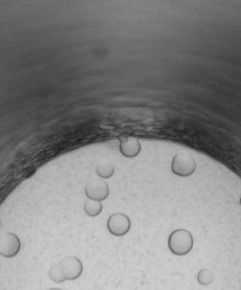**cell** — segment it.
<instances>
[{
  "label": "cell",
  "mask_w": 241,
  "mask_h": 290,
  "mask_svg": "<svg viewBox=\"0 0 241 290\" xmlns=\"http://www.w3.org/2000/svg\"><path fill=\"white\" fill-rule=\"evenodd\" d=\"M168 247L176 256H185L193 248V236L186 229L173 230L169 236Z\"/></svg>",
  "instance_id": "6da1fadb"
},
{
  "label": "cell",
  "mask_w": 241,
  "mask_h": 290,
  "mask_svg": "<svg viewBox=\"0 0 241 290\" xmlns=\"http://www.w3.org/2000/svg\"><path fill=\"white\" fill-rule=\"evenodd\" d=\"M196 162L193 155L186 152H179L175 154L171 163V171L178 176L186 177L195 172Z\"/></svg>",
  "instance_id": "7a4b0ae2"
},
{
  "label": "cell",
  "mask_w": 241,
  "mask_h": 290,
  "mask_svg": "<svg viewBox=\"0 0 241 290\" xmlns=\"http://www.w3.org/2000/svg\"><path fill=\"white\" fill-rule=\"evenodd\" d=\"M107 227H108V230L111 235L123 236L130 230L131 221L124 213H114L109 217Z\"/></svg>",
  "instance_id": "3957f363"
},
{
  "label": "cell",
  "mask_w": 241,
  "mask_h": 290,
  "mask_svg": "<svg viewBox=\"0 0 241 290\" xmlns=\"http://www.w3.org/2000/svg\"><path fill=\"white\" fill-rule=\"evenodd\" d=\"M21 250V241L14 233H6L0 238V256L15 257Z\"/></svg>",
  "instance_id": "277c9868"
},
{
  "label": "cell",
  "mask_w": 241,
  "mask_h": 290,
  "mask_svg": "<svg viewBox=\"0 0 241 290\" xmlns=\"http://www.w3.org/2000/svg\"><path fill=\"white\" fill-rule=\"evenodd\" d=\"M59 265L66 281L77 280L83 273V264L77 257H66L59 262Z\"/></svg>",
  "instance_id": "5b68a950"
},
{
  "label": "cell",
  "mask_w": 241,
  "mask_h": 290,
  "mask_svg": "<svg viewBox=\"0 0 241 290\" xmlns=\"http://www.w3.org/2000/svg\"><path fill=\"white\" fill-rule=\"evenodd\" d=\"M85 195L88 199L102 202L109 196V186L104 180H92L85 186Z\"/></svg>",
  "instance_id": "8992f818"
},
{
  "label": "cell",
  "mask_w": 241,
  "mask_h": 290,
  "mask_svg": "<svg viewBox=\"0 0 241 290\" xmlns=\"http://www.w3.org/2000/svg\"><path fill=\"white\" fill-rule=\"evenodd\" d=\"M119 151L124 157L135 158L141 151V145L139 141L135 137H127L122 140L119 144Z\"/></svg>",
  "instance_id": "52a82bcc"
},
{
  "label": "cell",
  "mask_w": 241,
  "mask_h": 290,
  "mask_svg": "<svg viewBox=\"0 0 241 290\" xmlns=\"http://www.w3.org/2000/svg\"><path fill=\"white\" fill-rule=\"evenodd\" d=\"M96 171L98 175L106 180V178H109L114 175L115 169L113 164L108 162V160H101V162L97 165Z\"/></svg>",
  "instance_id": "ba28073f"
},
{
  "label": "cell",
  "mask_w": 241,
  "mask_h": 290,
  "mask_svg": "<svg viewBox=\"0 0 241 290\" xmlns=\"http://www.w3.org/2000/svg\"><path fill=\"white\" fill-rule=\"evenodd\" d=\"M84 211L87 214L88 217L95 218L97 216H99L102 211V204L101 202H98V200L93 199H87L85 205H84Z\"/></svg>",
  "instance_id": "9c48e42d"
},
{
  "label": "cell",
  "mask_w": 241,
  "mask_h": 290,
  "mask_svg": "<svg viewBox=\"0 0 241 290\" xmlns=\"http://www.w3.org/2000/svg\"><path fill=\"white\" fill-rule=\"evenodd\" d=\"M196 279H198V282L201 285H209L210 283H213V281H214V279H215V276H214V273L210 270L202 269L198 273Z\"/></svg>",
  "instance_id": "30bf717a"
},
{
  "label": "cell",
  "mask_w": 241,
  "mask_h": 290,
  "mask_svg": "<svg viewBox=\"0 0 241 290\" xmlns=\"http://www.w3.org/2000/svg\"><path fill=\"white\" fill-rule=\"evenodd\" d=\"M50 278L53 281V282H56V283H61V282H65L66 279L64 276V273H62L61 271V267L59 264H55L51 267L50 270Z\"/></svg>",
  "instance_id": "8fae6325"
},
{
  "label": "cell",
  "mask_w": 241,
  "mask_h": 290,
  "mask_svg": "<svg viewBox=\"0 0 241 290\" xmlns=\"http://www.w3.org/2000/svg\"><path fill=\"white\" fill-rule=\"evenodd\" d=\"M47 290H62L60 288H51V289H47Z\"/></svg>",
  "instance_id": "7c38bea8"
},
{
  "label": "cell",
  "mask_w": 241,
  "mask_h": 290,
  "mask_svg": "<svg viewBox=\"0 0 241 290\" xmlns=\"http://www.w3.org/2000/svg\"><path fill=\"white\" fill-rule=\"evenodd\" d=\"M240 204H241V197H240Z\"/></svg>",
  "instance_id": "4fadbf2b"
}]
</instances>
